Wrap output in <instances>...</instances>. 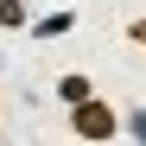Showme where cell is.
I'll use <instances>...</instances> for the list:
<instances>
[{"instance_id":"6da1fadb","label":"cell","mask_w":146,"mask_h":146,"mask_svg":"<svg viewBox=\"0 0 146 146\" xmlns=\"http://www.w3.org/2000/svg\"><path fill=\"white\" fill-rule=\"evenodd\" d=\"M70 133H76L83 146H114L121 140V108L108 102V95H89L83 108H70Z\"/></svg>"},{"instance_id":"7a4b0ae2","label":"cell","mask_w":146,"mask_h":146,"mask_svg":"<svg viewBox=\"0 0 146 146\" xmlns=\"http://www.w3.org/2000/svg\"><path fill=\"white\" fill-rule=\"evenodd\" d=\"M70 32H76V7H57V13H44V19L26 26L32 44H51V38H70Z\"/></svg>"},{"instance_id":"3957f363","label":"cell","mask_w":146,"mask_h":146,"mask_svg":"<svg viewBox=\"0 0 146 146\" xmlns=\"http://www.w3.org/2000/svg\"><path fill=\"white\" fill-rule=\"evenodd\" d=\"M51 95H57L64 108H83L89 95H95V76H89V70H64V76L51 83Z\"/></svg>"},{"instance_id":"277c9868","label":"cell","mask_w":146,"mask_h":146,"mask_svg":"<svg viewBox=\"0 0 146 146\" xmlns=\"http://www.w3.org/2000/svg\"><path fill=\"white\" fill-rule=\"evenodd\" d=\"M32 26V7L26 0H0V32H26Z\"/></svg>"},{"instance_id":"5b68a950","label":"cell","mask_w":146,"mask_h":146,"mask_svg":"<svg viewBox=\"0 0 146 146\" xmlns=\"http://www.w3.org/2000/svg\"><path fill=\"white\" fill-rule=\"evenodd\" d=\"M121 133H133V140L146 146V108H127V114H121Z\"/></svg>"},{"instance_id":"8992f818","label":"cell","mask_w":146,"mask_h":146,"mask_svg":"<svg viewBox=\"0 0 146 146\" xmlns=\"http://www.w3.org/2000/svg\"><path fill=\"white\" fill-rule=\"evenodd\" d=\"M127 44H140V51H146V13H140V19H127Z\"/></svg>"}]
</instances>
